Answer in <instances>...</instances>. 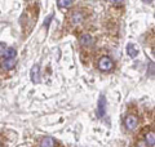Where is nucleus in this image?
Segmentation results:
<instances>
[{"mask_svg":"<svg viewBox=\"0 0 155 147\" xmlns=\"http://www.w3.org/2000/svg\"><path fill=\"white\" fill-rule=\"evenodd\" d=\"M98 68L101 71H111L114 68V62L110 57L107 56H104L100 58L98 61Z\"/></svg>","mask_w":155,"mask_h":147,"instance_id":"nucleus-1","label":"nucleus"},{"mask_svg":"<svg viewBox=\"0 0 155 147\" xmlns=\"http://www.w3.org/2000/svg\"><path fill=\"white\" fill-rule=\"evenodd\" d=\"M17 65V58H3L2 61H0V67L3 68V70L5 71H9L12 70V68H14Z\"/></svg>","mask_w":155,"mask_h":147,"instance_id":"nucleus-2","label":"nucleus"},{"mask_svg":"<svg viewBox=\"0 0 155 147\" xmlns=\"http://www.w3.org/2000/svg\"><path fill=\"white\" fill-rule=\"evenodd\" d=\"M124 124H125V126H127L128 130H134L136 128H137V125H138V119H137V116H134V115H128L127 117H125V120H124Z\"/></svg>","mask_w":155,"mask_h":147,"instance_id":"nucleus-3","label":"nucleus"},{"mask_svg":"<svg viewBox=\"0 0 155 147\" xmlns=\"http://www.w3.org/2000/svg\"><path fill=\"white\" fill-rule=\"evenodd\" d=\"M106 112V98L105 96H101L98 100V109H97V116L102 117Z\"/></svg>","mask_w":155,"mask_h":147,"instance_id":"nucleus-4","label":"nucleus"},{"mask_svg":"<svg viewBox=\"0 0 155 147\" xmlns=\"http://www.w3.org/2000/svg\"><path fill=\"white\" fill-rule=\"evenodd\" d=\"M83 19H84L83 13H80V12H74V13H71L70 21H71L72 24H80L81 22H83Z\"/></svg>","mask_w":155,"mask_h":147,"instance_id":"nucleus-5","label":"nucleus"},{"mask_svg":"<svg viewBox=\"0 0 155 147\" xmlns=\"http://www.w3.org/2000/svg\"><path fill=\"white\" fill-rule=\"evenodd\" d=\"M79 41L83 47H91L92 44H93V38H92L91 35H88V34H83L79 39Z\"/></svg>","mask_w":155,"mask_h":147,"instance_id":"nucleus-6","label":"nucleus"},{"mask_svg":"<svg viewBox=\"0 0 155 147\" xmlns=\"http://www.w3.org/2000/svg\"><path fill=\"white\" fill-rule=\"evenodd\" d=\"M16 54H17V52L14 48H5L4 52L2 53V57L5 58V60L7 58H16Z\"/></svg>","mask_w":155,"mask_h":147,"instance_id":"nucleus-7","label":"nucleus"},{"mask_svg":"<svg viewBox=\"0 0 155 147\" xmlns=\"http://www.w3.org/2000/svg\"><path fill=\"white\" fill-rule=\"evenodd\" d=\"M145 142L149 147H154V143H155V134L154 132H149V133L145 136Z\"/></svg>","mask_w":155,"mask_h":147,"instance_id":"nucleus-8","label":"nucleus"},{"mask_svg":"<svg viewBox=\"0 0 155 147\" xmlns=\"http://www.w3.org/2000/svg\"><path fill=\"white\" fill-rule=\"evenodd\" d=\"M54 145H56V142L52 137H45V138H43L40 147H54Z\"/></svg>","mask_w":155,"mask_h":147,"instance_id":"nucleus-9","label":"nucleus"},{"mask_svg":"<svg viewBox=\"0 0 155 147\" xmlns=\"http://www.w3.org/2000/svg\"><path fill=\"white\" fill-rule=\"evenodd\" d=\"M31 80L34 83H39L40 81V77H39V66L35 65L31 68Z\"/></svg>","mask_w":155,"mask_h":147,"instance_id":"nucleus-10","label":"nucleus"},{"mask_svg":"<svg viewBox=\"0 0 155 147\" xmlns=\"http://www.w3.org/2000/svg\"><path fill=\"white\" fill-rule=\"evenodd\" d=\"M57 4H58V7H61V8H69L72 5V2L71 0H67V2L66 0H58Z\"/></svg>","mask_w":155,"mask_h":147,"instance_id":"nucleus-11","label":"nucleus"},{"mask_svg":"<svg viewBox=\"0 0 155 147\" xmlns=\"http://www.w3.org/2000/svg\"><path fill=\"white\" fill-rule=\"evenodd\" d=\"M127 52H128V54H129L130 57H136V56H137V51L134 49V47L132 45V44H129V45H128Z\"/></svg>","mask_w":155,"mask_h":147,"instance_id":"nucleus-12","label":"nucleus"},{"mask_svg":"<svg viewBox=\"0 0 155 147\" xmlns=\"http://www.w3.org/2000/svg\"><path fill=\"white\" fill-rule=\"evenodd\" d=\"M7 47L5 45H4V44H0V56H2V53L4 52V49H5Z\"/></svg>","mask_w":155,"mask_h":147,"instance_id":"nucleus-13","label":"nucleus"}]
</instances>
